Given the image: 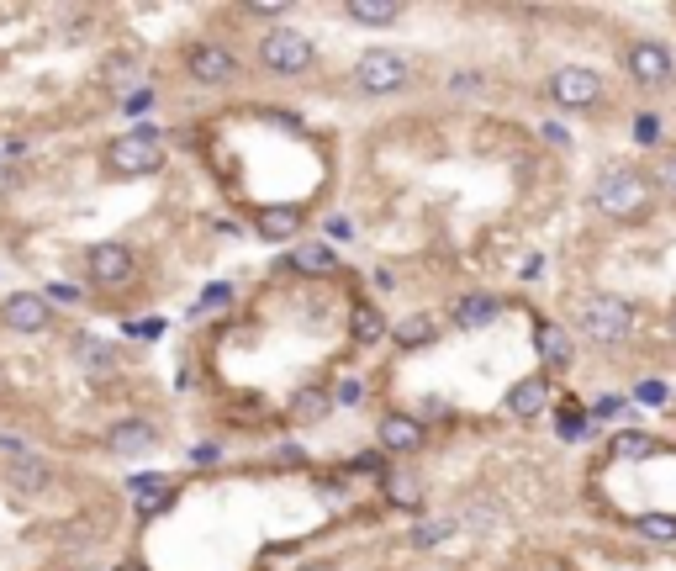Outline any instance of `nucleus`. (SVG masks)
<instances>
[{
    "label": "nucleus",
    "instance_id": "e433bc0d",
    "mask_svg": "<svg viewBox=\"0 0 676 571\" xmlns=\"http://www.w3.org/2000/svg\"><path fill=\"white\" fill-rule=\"evenodd\" d=\"M671 334H676V312H671Z\"/></svg>",
    "mask_w": 676,
    "mask_h": 571
},
{
    "label": "nucleus",
    "instance_id": "1a4fd4ad",
    "mask_svg": "<svg viewBox=\"0 0 676 571\" xmlns=\"http://www.w3.org/2000/svg\"><path fill=\"white\" fill-rule=\"evenodd\" d=\"M0 323L11 328V334H43L53 323V307L43 291H11L6 302H0Z\"/></svg>",
    "mask_w": 676,
    "mask_h": 571
},
{
    "label": "nucleus",
    "instance_id": "f704fd0d",
    "mask_svg": "<svg viewBox=\"0 0 676 571\" xmlns=\"http://www.w3.org/2000/svg\"><path fill=\"white\" fill-rule=\"evenodd\" d=\"M48 297H53V302H74L80 291H74V286H48Z\"/></svg>",
    "mask_w": 676,
    "mask_h": 571
},
{
    "label": "nucleus",
    "instance_id": "2eb2a0df",
    "mask_svg": "<svg viewBox=\"0 0 676 571\" xmlns=\"http://www.w3.org/2000/svg\"><path fill=\"white\" fill-rule=\"evenodd\" d=\"M6 482H11V487H22V492H43V487L53 482V466H48L43 455L22 450V455H11V460H6Z\"/></svg>",
    "mask_w": 676,
    "mask_h": 571
},
{
    "label": "nucleus",
    "instance_id": "9d476101",
    "mask_svg": "<svg viewBox=\"0 0 676 571\" xmlns=\"http://www.w3.org/2000/svg\"><path fill=\"white\" fill-rule=\"evenodd\" d=\"M629 75L640 80V85H666L676 75V59H671V48L666 43H655V38H640V43H629Z\"/></svg>",
    "mask_w": 676,
    "mask_h": 571
},
{
    "label": "nucleus",
    "instance_id": "5701e85b",
    "mask_svg": "<svg viewBox=\"0 0 676 571\" xmlns=\"http://www.w3.org/2000/svg\"><path fill=\"white\" fill-rule=\"evenodd\" d=\"M344 16H349V22H360V27H391L402 16V6H397V0H349Z\"/></svg>",
    "mask_w": 676,
    "mask_h": 571
},
{
    "label": "nucleus",
    "instance_id": "412c9836",
    "mask_svg": "<svg viewBox=\"0 0 676 571\" xmlns=\"http://www.w3.org/2000/svg\"><path fill=\"white\" fill-rule=\"evenodd\" d=\"M539 355L550 371H571V360H576V349H571V334L566 328H555V323H544L539 328Z\"/></svg>",
    "mask_w": 676,
    "mask_h": 571
},
{
    "label": "nucleus",
    "instance_id": "dca6fc26",
    "mask_svg": "<svg viewBox=\"0 0 676 571\" xmlns=\"http://www.w3.org/2000/svg\"><path fill=\"white\" fill-rule=\"evenodd\" d=\"M286 413L296 418V423H323L328 413H333V392H328V386H296V392H291V402H286Z\"/></svg>",
    "mask_w": 676,
    "mask_h": 571
},
{
    "label": "nucleus",
    "instance_id": "f03ea898",
    "mask_svg": "<svg viewBox=\"0 0 676 571\" xmlns=\"http://www.w3.org/2000/svg\"><path fill=\"white\" fill-rule=\"evenodd\" d=\"M576 328L592 344H624L634 334V307L613 291H592V297L576 302Z\"/></svg>",
    "mask_w": 676,
    "mask_h": 571
},
{
    "label": "nucleus",
    "instance_id": "0eeeda50",
    "mask_svg": "<svg viewBox=\"0 0 676 571\" xmlns=\"http://www.w3.org/2000/svg\"><path fill=\"white\" fill-rule=\"evenodd\" d=\"M185 75H191L196 85H233L238 80V59H233V48L206 38V43L185 48Z\"/></svg>",
    "mask_w": 676,
    "mask_h": 571
},
{
    "label": "nucleus",
    "instance_id": "a211bd4d",
    "mask_svg": "<svg viewBox=\"0 0 676 571\" xmlns=\"http://www.w3.org/2000/svg\"><path fill=\"white\" fill-rule=\"evenodd\" d=\"M291 270H302V275H333L338 270V249L323 244V238H302V244L291 249Z\"/></svg>",
    "mask_w": 676,
    "mask_h": 571
},
{
    "label": "nucleus",
    "instance_id": "9b49d317",
    "mask_svg": "<svg viewBox=\"0 0 676 571\" xmlns=\"http://www.w3.org/2000/svg\"><path fill=\"white\" fill-rule=\"evenodd\" d=\"M133 265L138 260H133V249H127V244H96L85 254V275L96 286H122L127 275H133Z\"/></svg>",
    "mask_w": 676,
    "mask_h": 571
},
{
    "label": "nucleus",
    "instance_id": "c9c22d12",
    "mask_svg": "<svg viewBox=\"0 0 676 571\" xmlns=\"http://www.w3.org/2000/svg\"><path fill=\"white\" fill-rule=\"evenodd\" d=\"M296 571H338V566H333V561H302Z\"/></svg>",
    "mask_w": 676,
    "mask_h": 571
},
{
    "label": "nucleus",
    "instance_id": "ddd939ff",
    "mask_svg": "<svg viewBox=\"0 0 676 571\" xmlns=\"http://www.w3.org/2000/svg\"><path fill=\"white\" fill-rule=\"evenodd\" d=\"M254 233L270 238V244H291L302 233V207H259L254 212Z\"/></svg>",
    "mask_w": 676,
    "mask_h": 571
},
{
    "label": "nucleus",
    "instance_id": "20e7f679",
    "mask_svg": "<svg viewBox=\"0 0 676 571\" xmlns=\"http://www.w3.org/2000/svg\"><path fill=\"white\" fill-rule=\"evenodd\" d=\"M259 64L275 69V75H307V69L317 64V48L307 32H296V27H275L259 38Z\"/></svg>",
    "mask_w": 676,
    "mask_h": 571
},
{
    "label": "nucleus",
    "instance_id": "72a5a7b5",
    "mask_svg": "<svg viewBox=\"0 0 676 571\" xmlns=\"http://www.w3.org/2000/svg\"><path fill=\"white\" fill-rule=\"evenodd\" d=\"M206 307H228V286H212V291H206Z\"/></svg>",
    "mask_w": 676,
    "mask_h": 571
},
{
    "label": "nucleus",
    "instance_id": "b1692460",
    "mask_svg": "<svg viewBox=\"0 0 676 571\" xmlns=\"http://www.w3.org/2000/svg\"><path fill=\"white\" fill-rule=\"evenodd\" d=\"M349 334H354V344H381L386 339V318L370 302H354L349 307Z\"/></svg>",
    "mask_w": 676,
    "mask_h": 571
},
{
    "label": "nucleus",
    "instance_id": "6ab92c4d",
    "mask_svg": "<svg viewBox=\"0 0 676 571\" xmlns=\"http://www.w3.org/2000/svg\"><path fill=\"white\" fill-rule=\"evenodd\" d=\"M449 318H455V328H481L497 318V297L492 291H465V297L449 307Z\"/></svg>",
    "mask_w": 676,
    "mask_h": 571
},
{
    "label": "nucleus",
    "instance_id": "f3484780",
    "mask_svg": "<svg viewBox=\"0 0 676 571\" xmlns=\"http://www.w3.org/2000/svg\"><path fill=\"white\" fill-rule=\"evenodd\" d=\"M74 360L85 365V376H111V371L122 365L117 349H111L106 339H96V334H80V339H74Z\"/></svg>",
    "mask_w": 676,
    "mask_h": 571
},
{
    "label": "nucleus",
    "instance_id": "4468645a",
    "mask_svg": "<svg viewBox=\"0 0 676 571\" xmlns=\"http://www.w3.org/2000/svg\"><path fill=\"white\" fill-rule=\"evenodd\" d=\"M106 445L117 450V455H138V450H154L159 445V429H154V423H143V418H122V423H111Z\"/></svg>",
    "mask_w": 676,
    "mask_h": 571
},
{
    "label": "nucleus",
    "instance_id": "f8f14e48",
    "mask_svg": "<svg viewBox=\"0 0 676 571\" xmlns=\"http://www.w3.org/2000/svg\"><path fill=\"white\" fill-rule=\"evenodd\" d=\"M507 418H539L544 408H550V381L544 376H523L518 386H507Z\"/></svg>",
    "mask_w": 676,
    "mask_h": 571
},
{
    "label": "nucleus",
    "instance_id": "aec40b11",
    "mask_svg": "<svg viewBox=\"0 0 676 571\" xmlns=\"http://www.w3.org/2000/svg\"><path fill=\"white\" fill-rule=\"evenodd\" d=\"M381 497H386L391 508L418 513V508H423V482H418V476H407V471H386V476H381Z\"/></svg>",
    "mask_w": 676,
    "mask_h": 571
},
{
    "label": "nucleus",
    "instance_id": "423d86ee",
    "mask_svg": "<svg viewBox=\"0 0 676 571\" xmlns=\"http://www.w3.org/2000/svg\"><path fill=\"white\" fill-rule=\"evenodd\" d=\"M550 101L566 106V112H587V106L603 101V80H597V69H581V64H566L550 75Z\"/></svg>",
    "mask_w": 676,
    "mask_h": 571
},
{
    "label": "nucleus",
    "instance_id": "7ed1b4c3",
    "mask_svg": "<svg viewBox=\"0 0 676 571\" xmlns=\"http://www.w3.org/2000/svg\"><path fill=\"white\" fill-rule=\"evenodd\" d=\"M349 80H354V90H365V96H402L412 85V64L397 48H365L360 59H354Z\"/></svg>",
    "mask_w": 676,
    "mask_h": 571
},
{
    "label": "nucleus",
    "instance_id": "bb28decb",
    "mask_svg": "<svg viewBox=\"0 0 676 571\" xmlns=\"http://www.w3.org/2000/svg\"><path fill=\"white\" fill-rule=\"evenodd\" d=\"M449 534H455V519H418V529H412V545H444Z\"/></svg>",
    "mask_w": 676,
    "mask_h": 571
},
{
    "label": "nucleus",
    "instance_id": "f257e3e1",
    "mask_svg": "<svg viewBox=\"0 0 676 571\" xmlns=\"http://www.w3.org/2000/svg\"><path fill=\"white\" fill-rule=\"evenodd\" d=\"M592 207L603 217H613V223H640L655 207V186L640 170H608V175H597V186H592Z\"/></svg>",
    "mask_w": 676,
    "mask_h": 571
},
{
    "label": "nucleus",
    "instance_id": "2f4dec72",
    "mask_svg": "<svg viewBox=\"0 0 676 571\" xmlns=\"http://www.w3.org/2000/svg\"><path fill=\"white\" fill-rule=\"evenodd\" d=\"M449 90H455V96H471V90H481V75L476 69H460V75H449Z\"/></svg>",
    "mask_w": 676,
    "mask_h": 571
},
{
    "label": "nucleus",
    "instance_id": "473e14b6",
    "mask_svg": "<svg viewBox=\"0 0 676 571\" xmlns=\"http://www.w3.org/2000/svg\"><path fill=\"white\" fill-rule=\"evenodd\" d=\"M640 397H645V402H666V386H661V381H645Z\"/></svg>",
    "mask_w": 676,
    "mask_h": 571
},
{
    "label": "nucleus",
    "instance_id": "39448f33",
    "mask_svg": "<svg viewBox=\"0 0 676 571\" xmlns=\"http://www.w3.org/2000/svg\"><path fill=\"white\" fill-rule=\"evenodd\" d=\"M159 164H164V149H159V138L148 133V127L106 143V170L111 175H154Z\"/></svg>",
    "mask_w": 676,
    "mask_h": 571
},
{
    "label": "nucleus",
    "instance_id": "7c9ffc66",
    "mask_svg": "<svg viewBox=\"0 0 676 571\" xmlns=\"http://www.w3.org/2000/svg\"><path fill=\"white\" fill-rule=\"evenodd\" d=\"M560 434H566V439L587 434V413H581V408H566V413H560Z\"/></svg>",
    "mask_w": 676,
    "mask_h": 571
},
{
    "label": "nucleus",
    "instance_id": "cd10ccee",
    "mask_svg": "<svg viewBox=\"0 0 676 571\" xmlns=\"http://www.w3.org/2000/svg\"><path fill=\"white\" fill-rule=\"evenodd\" d=\"M640 534H645V540L671 545V540H676V519H671V513H645V519H640Z\"/></svg>",
    "mask_w": 676,
    "mask_h": 571
},
{
    "label": "nucleus",
    "instance_id": "a878e982",
    "mask_svg": "<svg viewBox=\"0 0 676 571\" xmlns=\"http://www.w3.org/2000/svg\"><path fill=\"white\" fill-rule=\"evenodd\" d=\"M101 80L111 90H127V85L138 80V59H133V53H111V59L101 64Z\"/></svg>",
    "mask_w": 676,
    "mask_h": 571
},
{
    "label": "nucleus",
    "instance_id": "c756f323",
    "mask_svg": "<svg viewBox=\"0 0 676 571\" xmlns=\"http://www.w3.org/2000/svg\"><path fill=\"white\" fill-rule=\"evenodd\" d=\"M634 138H640V143H661V117L640 112V117H634Z\"/></svg>",
    "mask_w": 676,
    "mask_h": 571
},
{
    "label": "nucleus",
    "instance_id": "6e6552de",
    "mask_svg": "<svg viewBox=\"0 0 676 571\" xmlns=\"http://www.w3.org/2000/svg\"><path fill=\"white\" fill-rule=\"evenodd\" d=\"M423 418H412V413H381L375 418V445H381V455H418L423 450Z\"/></svg>",
    "mask_w": 676,
    "mask_h": 571
},
{
    "label": "nucleus",
    "instance_id": "c85d7f7f",
    "mask_svg": "<svg viewBox=\"0 0 676 571\" xmlns=\"http://www.w3.org/2000/svg\"><path fill=\"white\" fill-rule=\"evenodd\" d=\"M655 191H666L671 201H676V154H666V159H655V180H650Z\"/></svg>",
    "mask_w": 676,
    "mask_h": 571
},
{
    "label": "nucleus",
    "instance_id": "4be33fe9",
    "mask_svg": "<svg viewBox=\"0 0 676 571\" xmlns=\"http://www.w3.org/2000/svg\"><path fill=\"white\" fill-rule=\"evenodd\" d=\"M434 339H439V323L428 318V312H412V318H402L397 328H391V344H397V349H423Z\"/></svg>",
    "mask_w": 676,
    "mask_h": 571
},
{
    "label": "nucleus",
    "instance_id": "393cba45",
    "mask_svg": "<svg viewBox=\"0 0 676 571\" xmlns=\"http://www.w3.org/2000/svg\"><path fill=\"white\" fill-rule=\"evenodd\" d=\"M608 455H613V460H645V455H655V439L640 434V429H618V434L608 439Z\"/></svg>",
    "mask_w": 676,
    "mask_h": 571
}]
</instances>
